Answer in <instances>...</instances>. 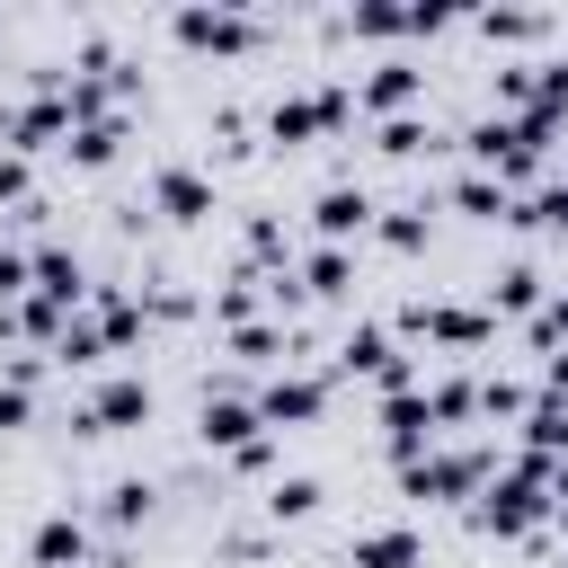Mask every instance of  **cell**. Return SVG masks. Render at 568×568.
Here are the masks:
<instances>
[{
	"label": "cell",
	"instance_id": "obj_1",
	"mask_svg": "<svg viewBox=\"0 0 568 568\" xmlns=\"http://www.w3.org/2000/svg\"><path fill=\"white\" fill-rule=\"evenodd\" d=\"M550 470H559V462H541V453H524L515 470H488V488L470 497V524L497 532V541H524V532L550 515Z\"/></svg>",
	"mask_w": 568,
	"mask_h": 568
},
{
	"label": "cell",
	"instance_id": "obj_2",
	"mask_svg": "<svg viewBox=\"0 0 568 568\" xmlns=\"http://www.w3.org/2000/svg\"><path fill=\"white\" fill-rule=\"evenodd\" d=\"M346 115H355V89H346V80H328V89H293V98L266 106V142L302 151V142H328Z\"/></svg>",
	"mask_w": 568,
	"mask_h": 568
},
{
	"label": "cell",
	"instance_id": "obj_3",
	"mask_svg": "<svg viewBox=\"0 0 568 568\" xmlns=\"http://www.w3.org/2000/svg\"><path fill=\"white\" fill-rule=\"evenodd\" d=\"M488 470H497V453H417V462H399V488L444 506V497H479Z\"/></svg>",
	"mask_w": 568,
	"mask_h": 568
},
{
	"label": "cell",
	"instance_id": "obj_4",
	"mask_svg": "<svg viewBox=\"0 0 568 568\" xmlns=\"http://www.w3.org/2000/svg\"><path fill=\"white\" fill-rule=\"evenodd\" d=\"M337 373H364V382H382V390H417V364L399 355V337H390L382 320H355V328L337 337Z\"/></svg>",
	"mask_w": 568,
	"mask_h": 568
},
{
	"label": "cell",
	"instance_id": "obj_5",
	"mask_svg": "<svg viewBox=\"0 0 568 568\" xmlns=\"http://www.w3.org/2000/svg\"><path fill=\"white\" fill-rule=\"evenodd\" d=\"M399 328H417L426 346H453V355H470V346H488V337H497V320H488V311H470V302H408V311H399Z\"/></svg>",
	"mask_w": 568,
	"mask_h": 568
},
{
	"label": "cell",
	"instance_id": "obj_6",
	"mask_svg": "<svg viewBox=\"0 0 568 568\" xmlns=\"http://www.w3.org/2000/svg\"><path fill=\"white\" fill-rule=\"evenodd\" d=\"M0 142L27 160V151H53V142H71V106H62V89H36L27 106H9L0 115Z\"/></svg>",
	"mask_w": 568,
	"mask_h": 568
},
{
	"label": "cell",
	"instance_id": "obj_7",
	"mask_svg": "<svg viewBox=\"0 0 568 568\" xmlns=\"http://www.w3.org/2000/svg\"><path fill=\"white\" fill-rule=\"evenodd\" d=\"M328 408V373H275L266 390H257V426L266 435H284V426H311Z\"/></svg>",
	"mask_w": 568,
	"mask_h": 568
},
{
	"label": "cell",
	"instance_id": "obj_8",
	"mask_svg": "<svg viewBox=\"0 0 568 568\" xmlns=\"http://www.w3.org/2000/svg\"><path fill=\"white\" fill-rule=\"evenodd\" d=\"M124 426H151V382H142V373L98 382L89 408H80V435H124Z\"/></svg>",
	"mask_w": 568,
	"mask_h": 568
},
{
	"label": "cell",
	"instance_id": "obj_9",
	"mask_svg": "<svg viewBox=\"0 0 568 568\" xmlns=\"http://www.w3.org/2000/svg\"><path fill=\"white\" fill-rule=\"evenodd\" d=\"M169 36L195 44V53H248V44H257V18H248V9H178Z\"/></svg>",
	"mask_w": 568,
	"mask_h": 568
},
{
	"label": "cell",
	"instance_id": "obj_10",
	"mask_svg": "<svg viewBox=\"0 0 568 568\" xmlns=\"http://www.w3.org/2000/svg\"><path fill=\"white\" fill-rule=\"evenodd\" d=\"M417 98H426V71H417L408 53L373 62V71H364V89H355V106H364V115H382V124H390V115H408Z\"/></svg>",
	"mask_w": 568,
	"mask_h": 568
},
{
	"label": "cell",
	"instance_id": "obj_11",
	"mask_svg": "<svg viewBox=\"0 0 568 568\" xmlns=\"http://www.w3.org/2000/svg\"><path fill=\"white\" fill-rule=\"evenodd\" d=\"M27 293L53 302V311H80L89 302V275H80V257L62 240H44V248H27Z\"/></svg>",
	"mask_w": 568,
	"mask_h": 568
},
{
	"label": "cell",
	"instance_id": "obj_12",
	"mask_svg": "<svg viewBox=\"0 0 568 568\" xmlns=\"http://www.w3.org/2000/svg\"><path fill=\"white\" fill-rule=\"evenodd\" d=\"M382 444H390V462H417V453H435L426 390H382Z\"/></svg>",
	"mask_w": 568,
	"mask_h": 568
},
{
	"label": "cell",
	"instance_id": "obj_13",
	"mask_svg": "<svg viewBox=\"0 0 568 568\" xmlns=\"http://www.w3.org/2000/svg\"><path fill=\"white\" fill-rule=\"evenodd\" d=\"M151 204L169 222H213V178L186 169V160H169V169H151Z\"/></svg>",
	"mask_w": 568,
	"mask_h": 568
},
{
	"label": "cell",
	"instance_id": "obj_14",
	"mask_svg": "<svg viewBox=\"0 0 568 568\" xmlns=\"http://www.w3.org/2000/svg\"><path fill=\"white\" fill-rule=\"evenodd\" d=\"M311 231H320V248H346V240H364V231H373V195H364V186H320V204H311Z\"/></svg>",
	"mask_w": 568,
	"mask_h": 568
},
{
	"label": "cell",
	"instance_id": "obj_15",
	"mask_svg": "<svg viewBox=\"0 0 568 568\" xmlns=\"http://www.w3.org/2000/svg\"><path fill=\"white\" fill-rule=\"evenodd\" d=\"M195 435H204L213 453H240V444H257L266 426H257V399H231V390H204V417H195Z\"/></svg>",
	"mask_w": 568,
	"mask_h": 568
},
{
	"label": "cell",
	"instance_id": "obj_16",
	"mask_svg": "<svg viewBox=\"0 0 568 568\" xmlns=\"http://www.w3.org/2000/svg\"><path fill=\"white\" fill-rule=\"evenodd\" d=\"M27 559H36V568H89V524H80L71 506H53V515L27 532Z\"/></svg>",
	"mask_w": 568,
	"mask_h": 568
},
{
	"label": "cell",
	"instance_id": "obj_17",
	"mask_svg": "<svg viewBox=\"0 0 568 568\" xmlns=\"http://www.w3.org/2000/svg\"><path fill=\"white\" fill-rule=\"evenodd\" d=\"M346 559H355V568H426V541H417L408 524H382V532H355Z\"/></svg>",
	"mask_w": 568,
	"mask_h": 568
},
{
	"label": "cell",
	"instance_id": "obj_18",
	"mask_svg": "<svg viewBox=\"0 0 568 568\" xmlns=\"http://www.w3.org/2000/svg\"><path fill=\"white\" fill-rule=\"evenodd\" d=\"M71 169H106L115 151H124V115H89V124H71Z\"/></svg>",
	"mask_w": 568,
	"mask_h": 568
},
{
	"label": "cell",
	"instance_id": "obj_19",
	"mask_svg": "<svg viewBox=\"0 0 568 568\" xmlns=\"http://www.w3.org/2000/svg\"><path fill=\"white\" fill-rule=\"evenodd\" d=\"M302 293H311V302H346V293H355V257H346V248H311V257H302Z\"/></svg>",
	"mask_w": 568,
	"mask_h": 568
},
{
	"label": "cell",
	"instance_id": "obj_20",
	"mask_svg": "<svg viewBox=\"0 0 568 568\" xmlns=\"http://www.w3.org/2000/svg\"><path fill=\"white\" fill-rule=\"evenodd\" d=\"M524 311H541V266H506L488 284V320H524Z\"/></svg>",
	"mask_w": 568,
	"mask_h": 568
},
{
	"label": "cell",
	"instance_id": "obj_21",
	"mask_svg": "<svg viewBox=\"0 0 568 568\" xmlns=\"http://www.w3.org/2000/svg\"><path fill=\"white\" fill-rule=\"evenodd\" d=\"M266 515H275V524H302V515H320V479H311V470L275 479V488H266Z\"/></svg>",
	"mask_w": 568,
	"mask_h": 568
},
{
	"label": "cell",
	"instance_id": "obj_22",
	"mask_svg": "<svg viewBox=\"0 0 568 568\" xmlns=\"http://www.w3.org/2000/svg\"><path fill=\"white\" fill-rule=\"evenodd\" d=\"M453 204H462V213H488V222H506V213H515V195H506L497 178H479V169H470V178H453Z\"/></svg>",
	"mask_w": 568,
	"mask_h": 568
},
{
	"label": "cell",
	"instance_id": "obj_23",
	"mask_svg": "<svg viewBox=\"0 0 568 568\" xmlns=\"http://www.w3.org/2000/svg\"><path fill=\"white\" fill-rule=\"evenodd\" d=\"M541 27H550V18H532V9H479V36H488V44H532Z\"/></svg>",
	"mask_w": 568,
	"mask_h": 568
},
{
	"label": "cell",
	"instance_id": "obj_24",
	"mask_svg": "<svg viewBox=\"0 0 568 568\" xmlns=\"http://www.w3.org/2000/svg\"><path fill=\"white\" fill-rule=\"evenodd\" d=\"M426 142H435V133H426V124H417V115H390V124H382V133H373V151H382V160H417V151H426Z\"/></svg>",
	"mask_w": 568,
	"mask_h": 568
},
{
	"label": "cell",
	"instance_id": "obj_25",
	"mask_svg": "<svg viewBox=\"0 0 568 568\" xmlns=\"http://www.w3.org/2000/svg\"><path fill=\"white\" fill-rule=\"evenodd\" d=\"M373 231H382L390 248H426V231H435V222H426V204H399V213H382Z\"/></svg>",
	"mask_w": 568,
	"mask_h": 568
},
{
	"label": "cell",
	"instance_id": "obj_26",
	"mask_svg": "<svg viewBox=\"0 0 568 568\" xmlns=\"http://www.w3.org/2000/svg\"><path fill=\"white\" fill-rule=\"evenodd\" d=\"M524 408H532V390H524V382H506V373H488V382H479V417H524Z\"/></svg>",
	"mask_w": 568,
	"mask_h": 568
},
{
	"label": "cell",
	"instance_id": "obj_27",
	"mask_svg": "<svg viewBox=\"0 0 568 568\" xmlns=\"http://www.w3.org/2000/svg\"><path fill=\"white\" fill-rule=\"evenodd\" d=\"M151 515V479H115L106 488V524H142Z\"/></svg>",
	"mask_w": 568,
	"mask_h": 568
},
{
	"label": "cell",
	"instance_id": "obj_28",
	"mask_svg": "<svg viewBox=\"0 0 568 568\" xmlns=\"http://www.w3.org/2000/svg\"><path fill=\"white\" fill-rule=\"evenodd\" d=\"M231 346H240L248 364H275V346H284V328H275V320H248V328H231Z\"/></svg>",
	"mask_w": 568,
	"mask_h": 568
},
{
	"label": "cell",
	"instance_id": "obj_29",
	"mask_svg": "<svg viewBox=\"0 0 568 568\" xmlns=\"http://www.w3.org/2000/svg\"><path fill=\"white\" fill-rule=\"evenodd\" d=\"M27 417H36V390L27 382H0V435H18Z\"/></svg>",
	"mask_w": 568,
	"mask_h": 568
},
{
	"label": "cell",
	"instance_id": "obj_30",
	"mask_svg": "<svg viewBox=\"0 0 568 568\" xmlns=\"http://www.w3.org/2000/svg\"><path fill=\"white\" fill-rule=\"evenodd\" d=\"M27 195H36L27 160H18V151H0V204H18V213H27Z\"/></svg>",
	"mask_w": 568,
	"mask_h": 568
},
{
	"label": "cell",
	"instance_id": "obj_31",
	"mask_svg": "<svg viewBox=\"0 0 568 568\" xmlns=\"http://www.w3.org/2000/svg\"><path fill=\"white\" fill-rule=\"evenodd\" d=\"M18 293H27V257L0 240V302H18Z\"/></svg>",
	"mask_w": 568,
	"mask_h": 568
},
{
	"label": "cell",
	"instance_id": "obj_32",
	"mask_svg": "<svg viewBox=\"0 0 568 568\" xmlns=\"http://www.w3.org/2000/svg\"><path fill=\"white\" fill-rule=\"evenodd\" d=\"M541 399H568V346H559V355H541Z\"/></svg>",
	"mask_w": 568,
	"mask_h": 568
},
{
	"label": "cell",
	"instance_id": "obj_33",
	"mask_svg": "<svg viewBox=\"0 0 568 568\" xmlns=\"http://www.w3.org/2000/svg\"><path fill=\"white\" fill-rule=\"evenodd\" d=\"M231 462H240V470H275V435H257V444H240Z\"/></svg>",
	"mask_w": 568,
	"mask_h": 568
}]
</instances>
